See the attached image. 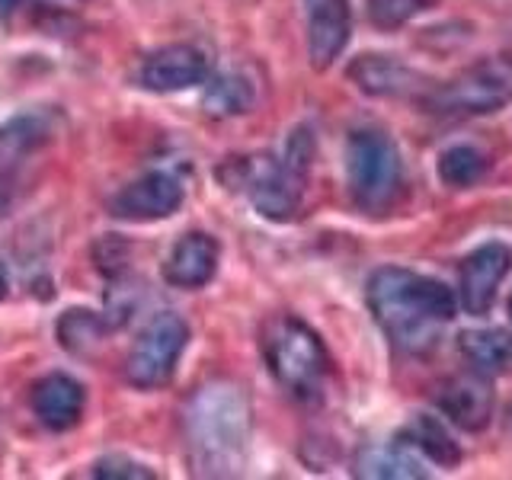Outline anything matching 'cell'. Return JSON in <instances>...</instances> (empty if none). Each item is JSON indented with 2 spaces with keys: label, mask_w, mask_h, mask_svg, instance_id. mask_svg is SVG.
Segmentation results:
<instances>
[{
  "label": "cell",
  "mask_w": 512,
  "mask_h": 480,
  "mask_svg": "<svg viewBox=\"0 0 512 480\" xmlns=\"http://www.w3.org/2000/svg\"><path fill=\"white\" fill-rule=\"evenodd\" d=\"M458 301L452 288L413 269L381 266L368 279V311L407 356H426L439 346L445 327L455 320Z\"/></svg>",
  "instance_id": "1"
},
{
  "label": "cell",
  "mask_w": 512,
  "mask_h": 480,
  "mask_svg": "<svg viewBox=\"0 0 512 480\" xmlns=\"http://www.w3.org/2000/svg\"><path fill=\"white\" fill-rule=\"evenodd\" d=\"M183 426L189 458L199 474H237L250 442V404L237 384L215 381L199 388L183 413Z\"/></svg>",
  "instance_id": "2"
},
{
  "label": "cell",
  "mask_w": 512,
  "mask_h": 480,
  "mask_svg": "<svg viewBox=\"0 0 512 480\" xmlns=\"http://www.w3.org/2000/svg\"><path fill=\"white\" fill-rule=\"evenodd\" d=\"M314 164V138L308 128L292 132L285 144V154L276 157H237L228 160L218 176L228 189L247 192L256 212L269 221H288L298 215L308 176Z\"/></svg>",
  "instance_id": "3"
},
{
  "label": "cell",
  "mask_w": 512,
  "mask_h": 480,
  "mask_svg": "<svg viewBox=\"0 0 512 480\" xmlns=\"http://www.w3.org/2000/svg\"><path fill=\"white\" fill-rule=\"evenodd\" d=\"M349 196L365 215H388L404 196V157L394 138L375 125L349 132L346 141Z\"/></svg>",
  "instance_id": "4"
},
{
  "label": "cell",
  "mask_w": 512,
  "mask_h": 480,
  "mask_svg": "<svg viewBox=\"0 0 512 480\" xmlns=\"http://www.w3.org/2000/svg\"><path fill=\"white\" fill-rule=\"evenodd\" d=\"M263 359L269 375L276 378L288 394L314 397L324 388L330 372V356L320 336L292 314H279L263 327Z\"/></svg>",
  "instance_id": "5"
},
{
  "label": "cell",
  "mask_w": 512,
  "mask_h": 480,
  "mask_svg": "<svg viewBox=\"0 0 512 480\" xmlns=\"http://www.w3.org/2000/svg\"><path fill=\"white\" fill-rule=\"evenodd\" d=\"M420 103L432 116H490L512 103V55H490L468 64L445 84L429 87Z\"/></svg>",
  "instance_id": "6"
},
{
  "label": "cell",
  "mask_w": 512,
  "mask_h": 480,
  "mask_svg": "<svg viewBox=\"0 0 512 480\" xmlns=\"http://www.w3.org/2000/svg\"><path fill=\"white\" fill-rule=\"evenodd\" d=\"M189 343V327L180 314H157L148 327L138 333V340L132 343L125 356V378L128 384H135L141 391L164 388L173 378L176 362L186 352Z\"/></svg>",
  "instance_id": "7"
},
{
  "label": "cell",
  "mask_w": 512,
  "mask_h": 480,
  "mask_svg": "<svg viewBox=\"0 0 512 480\" xmlns=\"http://www.w3.org/2000/svg\"><path fill=\"white\" fill-rule=\"evenodd\" d=\"M55 138V125L45 112H26L0 125V218L20 199L26 170Z\"/></svg>",
  "instance_id": "8"
},
{
  "label": "cell",
  "mask_w": 512,
  "mask_h": 480,
  "mask_svg": "<svg viewBox=\"0 0 512 480\" xmlns=\"http://www.w3.org/2000/svg\"><path fill=\"white\" fill-rule=\"evenodd\" d=\"M183 183L167 170H151L122 186L109 202V212L122 221H160L183 205Z\"/></svg>",
  "instance_id": "9"
},
{
  "label": "cell",
  "mask_w": 512,
  "mask_h": 480,
  "mask_svg": "<svg viewBox=\"0 0 512 480\" xmlns=\"http://www.w3.org/2000/svg\"><path fill=\"white\" fill-rule=\"evenodd\" d=\"M509 272H512V247L506 244H484L464 256L461 279H458L464 311L474 317H484L493 308L496 292H500V285Z\"/></svg>",
  "instance_id": "10"
},
{
  "label": "cell",
  "mask_w": 512,
  "mask_h": 480,
  "mask_svg": "<svg viewBox=\"0 0 512 480\" xmlns=\"http://www.w3.org/2000/svg\"><path fill=\"white\" fill-rule=\"evenodd\" d=\"M208 58L196 45H167L144 58L138 84L151 93H180L189 87L208 84Z\"/></svg>",
  "instance_id": "11"
},
{
  "label": "cell",
  "mask_w": 512,
  "mask_h": 480,
  "mask_svg": "<svg viewBox=\"0 0 512 480\" xmlns=\"http://www.w3.org/2000/svg\"><path fill=\"white\" fill-rule=\"evenodd\" d=\"M436 404L448 420L461 429H468V432L487 429L493 416V404H496L490 375L471 368V372L442 381L436 388Z\"/></svg>",
  "instance_id": "12"
},
{
  "label": "cell",
  "mask_w": 512,
  "mask_h": 480,
  "mask_svg": "<svg viewBox=\"0 0 512 480\" xmlns=\"http://www.w3.org/2000/svg\"><path fill=\"white\" fill-rule=\"evenodd\" d=\"M308 10V55L317 71H327L330 64L346 52L352 36L349 0H304Z\"/></svg>",
  "instance_id": "13"
},
{
  "label": "cell",
  "mask_w": 512,
  "mask_h": 480,
  "mask_svg": "<svg viewBox=\"0 0 512 480\" xmlns=\"http://www.w3.org/2000/svg\"><path fill=\"white\" fill-rule=\"evenodd\" d=\"M29 404H32V413H36V420L45 429L68 432L80 423V416H84L87 394H84V384L77 378L64 375V372H52L32 384Z\"/></svg>",
  "instance_id": "14"
},
{
  "label": "cell",
  "mask_w": 512,
  "mask_h": 480,
  "mask_svg": "<svg viewBox=\"0 0 512 480\" xmlns=\"http://www.w3.org/2000/svg\"><path fill=\"white\" fill-rule=\"evenodd\" d=\"M221 247L212 234L189 231L173 244L164 263V279L173 288H202L215 279Z\"/></svg>",
  "instance_id": "15"
},
{
  "label": "cell",
  "mask_w": 512,
  "mask_h": 480,
  "mask_svg": "<svg viewBox=\"0 0 512 480\" xmlns=\"http://www.w3.org/2000/svg\"><path fill=\"white\" fill-rule=\"evenodd\" d=\"M349 77L368 96H416L426 93V77L391 55H362L349 64Z\"/></svg>",
  "instance_id": "16"
},
{
  "label": "cell",
  "mask_w": 512,
  "mask_h": 480,
  "mask_svg": "<svg viewBox=\"0 0 512 480\" xmlns=\"http://www.w3.org/2000/svg\"><path fill=\"white\" fill-rule=\"evenodd\" d=\"M426 458L410 448L404 439L388 445H365L356 455V477H378V480H410L426 477Z\"/></svg>",
  "instance_id": "17"
},
{
  "label": "cell",
  "mask_w": 512,
  "mask_h": 480,
  "mask_svg": "<svg viewBox=\"0 0 512 480\" xmlns=\"http://www.w3.org/2000/svg\"><path fill=\"white\" fill-rule=\"evenodd\" d=\"M458 349L474 372H512V333L509 330H468L458 336Z\"/></svg>",
  "instance_id": "18"
},
{
  "label": "cell",
  "mask_w": 512,
  "mask_h": 480,
  "mask_svg": "<svg viewBox=\"0 0 512 480\" xmlns=\"http://www.w3.org/2000/svg\"><path fill=\"white\" fill-rule=\"evenodd\" d=\"M397 439H404L410 448H416L426 461L439 464V468H455L461 461V448L452 439V432H448L439 420H432V416H416Z\"/></svg>",
  "instance_id": "19"
},
{
  "label": "cell",
  "mask_w": 512,
  "mask_h": 480,
  "mask_svg": "<svg viewBox=\"0 0 512 480\" xmlns=\"http://www.w3.org/2000/svg\"><path fill=\"white\" fill-rule=\"evenodd\" d=\"M490 160L474 144H452L439 157V180L448 189H471L487 176Z\"/></svg>",
  "instance_id": "20"
},
{
  "label": "cell",
  "mask_w": 512,
  "mask_h": 480,
  "mask_svg": "<svg viewBox=\"0 0 512 480\" xmlns=\"http://www.w3.org/2000/svg\"><path fill=\"white\" fill-rule=\"evenodd\" d=\"M253 106V84L244 74H221L205 90V112L215 119L240 116Z\"/></svg>",
  "instance_id": "21"
},
{
  "label": "cell",
  "mask_w": 512,
  "mask_h": 480,
  "mask_svg": "<svg viewBox=\"0 0 512 480\" xmlns=\"http://www.w3.org/2000/svg\"><path fill=\"white\" fill-rule=\"evenodd\" d=\"M109 330V320L96 317L93 311H68L58 324V340L64 349H71L74 356H90V352L103 343Z\"/></svg>",
  "instance_id": "22"
},
{
  "label": "cell",
  "mask_w": 512,
  "mask_h": 480,
  "mask_svg": "<svg viewBox=\"0 0 512 480\" xmlns=\"http://www.w3.org/2000/svg\"><path fill=\"white\" fill-rule=\"evenodd\" d=\"M429 7H436V0H368V16L378 29H400Z\"/></svg>",
  "instance_id": "23"
},
{
  "label": "cell",
  "mask_w": 512,
  "mask_h": 480,
  "mask_svg": "<svg viewBox=\"0 0 512 480\" xmlns=\"http://www.w3.org/2000/svg\"><path fill=\"white\" fill-rule=\"evenodd\" d=\"M93 477H100V480H154V471L144 468L141 461L125 458V455H106L93 464Z\"/></svg>",
  "instance_id": "24"
},
{
  "label": "cell",
  "mask_w": 512,
  "mask_h": 480,
  "mask_svg": "<svg viewBox=\"0 0 512 480\" xmlns=\"http://www.w3.org/2000/svg\"><path fill=\"white\" fill-rule=\"evenodd\" d=\"M29 4H39V7H55L61 0H0V16H10L20 7H29Z\"/></svg>",
  "instance_id": "25"
},
{
  "label": "cell",
  "mask_w": 512,
  "mask_h": 480,
  "mask_svg": "<svg viewBox=\"0 0 512 480\" xmlns=\"http://www.w3.org/2000/svg\"><path fill=\"white\" fill-rule=\"evenodd\" d=\"M7 288H10V276H7V266L0 263V301L7 298Z\"/></svg>",
  "instance_id": "26"
},
{
  "label": "cell",
  "mask_w": 512,
  "mask_h": 480,
  "mask_svg": "<svg viewBox=\"0 0 512 480\" xmlns=\"http://www.w3.org/2000/svg\"><path fill=\"white\" fill-rule=\"evenodd\" d=\"M509 314H512V298H509Z\"/></svg>",
  "instance_id": "27"
}]
</instances>
